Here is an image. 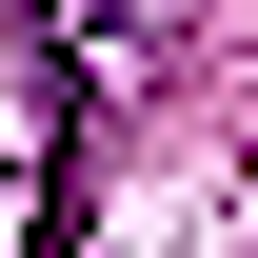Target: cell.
Listing matches in <instances>:
<instances>
[{"label":"cell","instance_id":"obj_1","mask_svg":"<svg viewBox=\"0 0 258 258\" xmlns=\"http://www.w3.org/2000/svg\"><path fill=\"white\" fill-rule=\"evenodd\" d=\"M0 20L60 40V99H80V119H119V99L179 60V0H0Z\"/></svg>","mask_w":258,"mask_h":258}]
</instances>
